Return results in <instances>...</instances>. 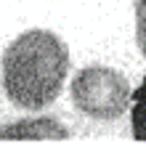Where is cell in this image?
I'll list each match as a JSON object with an SVG mask.
<instances>
[{
    "mask_svg": "<svg viewBox=\"0 0 146 154\" xmlns=\"http://www.w3.org/2000/svg\"><path fill=\"white\" fill-rule=\"evenodd\" d=\"M3 91L11 104L29 112L50 106L69 72V48L48 29H29L3 51Z\"/></svg>",
    "mask_w": 146,
    "mask_h": 154,
    "instance_id": "obj_1",
    "label": "cell"
},
{
    "mask_svg": "<svg viewBox=\"0 0 146 154\" xmlns=\"http://www.w3.org/2000/svg\"><path fill=\"white\" fill-rule=\"evenodd\" d=\"M72 104L90 120H117L130 104V82L112 66L90 64L72 80Z\"/></svg>",
    "mask_w": 146,
    "mask_h": 154,
    "instance_id": "obj_2",
    "label": "cell"
},
{
    "mask_svg": "<svg viewBox=\"0 0 146 154\" xmlns=\"http://www.w3.org/2000/svg\"><path fill=\"white\" fill-rule=\"evenodd\" d=\"M3 138H69V130L56 117H27L19 122L3 125L0 141Z\"/></svg>",
    "mask_w": 146,
    "mask_h": 154,
    "instance_id": "obj_3",
    "label": "cell"
},
{
    "mask_svg": "<svg viewBox=\"0 0 146 154\" xmlns=\"http://www.w3.org/2000/svg\"><path fill=\"white\" fill-rule=\"evenodd\" d=\"M130 130L135 141H146V77L130 93Z\"/></svg>",
    "mask_w": 146,
    "mask_h": 154,
    "instance_id": "obj_4",
    "label": "cell"
},
{
    "mask_svg": "<svg viewBox=\"0 0 146 154\" xmlns=\"http://www.w3.org/2000/svg\"><path fill=\"white\" fill-rule=\"evenodd\" d=\"M133 8H135V43L146 59V0H135Z\"/></svg>",
    "mask_w": 146,
    "mask_h": 154,
    "instance_id": "obj_5",
    "label": "cell"
}]
</instances>
